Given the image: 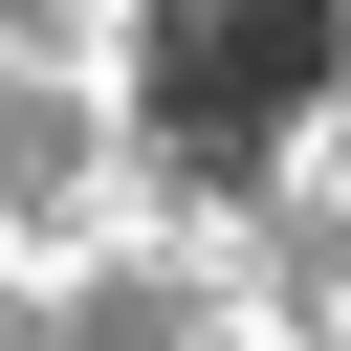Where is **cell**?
<instances>
[{"instance_id":"cell-1","label":"cell","mask_w":351,"mask_h":351,"mask_svg":"<svg viewBox=\"0 0 351 351\" xmlns=\"http://www.w3.org/2000/svg\"><path fill=\"white\" fill-rule=\"evenodd\" d=\"M285 22H307V0H176V66H154V110H176L197 154H241V132H263V88L307 66Z\"/></svg>"}]
</instances>
